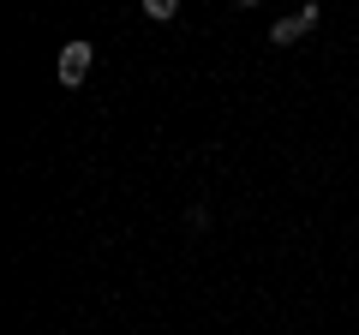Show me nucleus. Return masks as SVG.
I'll list each match as a JSON object with an SVG mask.
<instances>
[{"label":"nucleus","instance_id":"nucleus-5","mask_svg":"<svg viewBox=\"0 0 359 335\" xmlns=\"http://www.w3.org/2000/svg\"><path fill=\"white\" fill-rule=\"evenodd\" d=\"M233 6H257V0H233Z\"/></svg>","mask_w":359,"mask_h":335},{"label":"nucleus","instance_id":"nucleus-1","mask_svg":"<svg viewBox=\"0 0 359 335\" xmlns=\"http://www.w3.org/2000/svg\"><path fill=\"white\" fill-rule=\"evenodd\" d=\"M90 66H96V48L90 42H66L60 48V84H84Z\"/></svg>","mask_w":359,"mask_h":335},{"label":"nucleus","instance_id":"nucleus-2","mask_svg":"<svg viewBox=\"0 0 359 335\" xmlns=\"http://www.w3.org/2000/svg\"><path fill=\"white\" fill-rule=\"evenodd\" d=\"M299 36H306L299 18H276V25H269V48H287V42H299Z\"/></svg>","mask_w":359,"mask_h":335},{"label":"nucleus","instance_id":"nucleus-3","mask_svg":"<svg viewBox=\"0 0 359 335\" xmlns=\"http://www.w3.org/2000/svg\"><path fill=\"white\" fill-rule=\"evenodd\" d=\"M144 13H150V18H156V25H168V18H174V13H180V0H144Z\"/></svg>","mask_w":359,"mask_h":335},{"label":"nucleus","instance_id":"nucleus-4","mask_svg":"<svg viewBox=\"0 0 359 335\" xmlns=\"http://www.w3.org/2000/svg\"><path fill=\"white\" fill-rule=\"evenodd\" d=\"M294 18H299V25H306V30H318V25H323V6H299Z\"/></svg>","mask_w":359,"mask_h":335}]
</instances>
